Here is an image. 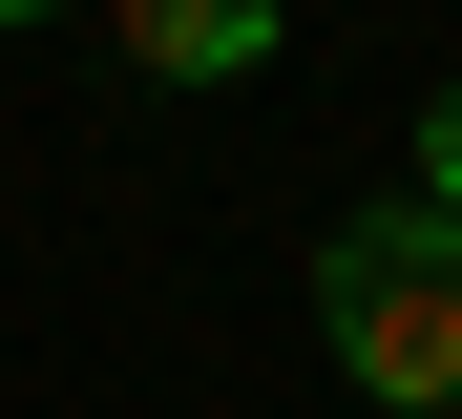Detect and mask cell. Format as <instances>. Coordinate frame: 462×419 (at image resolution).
I'll list each match as a JSON object with an SVG mask.
<instances>
[{
  "label": "cell",
  "instance_id": "1",
  "mask_svg": "<svg viewBox=\"0 0 462 419\" xmlns=\"http://www.w3.org/2000/svg\"><path fill=\"white\" fill-rule=\"evenodd\" d=\"M316 335H337V378L357 419H462V231L441 210H337L316 231Z\"/></svg>",
  "mask_w": 462,
  "mask_h": 419
},
{
  "label": "cell",
  "instance_id": "2",
  "mask_svg": "<svg viewBox=\"0 0 462 419\" xmlns=\"http://www.w3.org/2000/svg\"><path fill=\"white\" fill-rule=\"evenodd\" d=\"M294 22H273V0H126V22H106V63H147V84H253Z\"/></svg>",
  "mask_w": 462,
  "mask_h": 419
},
{
  "label": "cell",
  "instance_id": "3",
  "mask_svg": "<svg viewBox=\"0 0 462 419\" xmlns=\"http://www.w3.org/2000/svg\"><path fill=\"white\" fill-rule=\"evenodd\" d=\"M400 210H441V231H462V84L420 105V168H400Z\"/></svg>",
  "mask_w": 462,
  "mask_h": 419
}]
</instances>
